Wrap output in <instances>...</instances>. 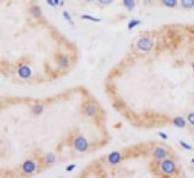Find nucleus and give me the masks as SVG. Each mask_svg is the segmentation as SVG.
Listing matches in <instances>:
<instances>
[{
  "label": "nucleus",
  "mask_w": 194,
  "mask_h": 178,
  "mask_svg": "<svg viewBox=\"0 0 194 178\" xmlns=\"http://www.w3.org/2000/svg\"><path fill=\"white\" fill-rule=\"evenodd\" d=\"M54 1H55L56 5H58V3H59V0H54Z\"/></svg>",
  "instance_id": "nucleus-26"
},
{
  "label": "nucleus",
  "mask_w": 194,
  "mask_h": 178,
  "mask_svg": "<svg viewBox=\"0 0 194 178\" xmlns=\"http://www.w3.org/2000/svg\"><path fill=\"white\" fill-rule=\"evenodd\" d=\"M85 1H87V2H89V1H92V0H85Z\"/></svg>",
  "instance_id": "nucleus-27"
},
{
  "label": "nucleus",
  "mask_w": 194,
  "mask_h": 178,
  "mask_svg": "<svg viewBox=\"0 0 194 178\" xmlns=\"http://www.w3.org/2000/svg\"><path fill=\"white\" fill-rule=\"evenodd\" d=\"M120 158H122V156H120V153L114 151V153L110 154V156H108V162H110L111 164H117V162H120Z\"/></svg>",
  "instance_id": "nucleus-6"
},
{
  "label": "nucleus",
  "mask_w": 194,
  "mask_h": 178,
  "mask_svg": "<svg viewBox=\"0 0 194 178\" xmlns=\"http://www.w3.org/2000/svg\"><path fill=\"white\" fill-rule=\"evenodd\" d=\"M31 14H33V16L35 17V18H40L41 10L39 9V7H37V6H34L33 8H31Z\"/></svg>",
  "instance_id": "nucleus-12"
},
{
  "label": "nucleus",
  "mask_w": 194,
  "mask_h": 178,
  "mask_svg": "<svg viewBox=\"0 0 194 178\" xmlns=\"http://www.w3.org/2000/svg\"><path fill=\"white\" fill-rule=\"evenodd\" d=\"M82 18H83V19H88V20H92V21H96V22H99V21H101V19H98V18H94V17L88 16V15H83Z\"/></svg>",
  "instance_id": "nucleus-17"
},
{
  "label": "nucleus",
  "mask_w": 194,
  "mask_h": 178,
  "mask_svg": "<svg viewBox=\"0 0 194 178\" xmlns=\"http://www.w3.org/2000/svg\"><path fill=\"white\" fill-rule=\"evenodd\" d=\"M173 122H174L175 126L178 127V128H183V127H185V120H184V118H182V117H175Z\"/></svg>",
  "instance_id": "nucleus-8"
},
{
  "label": "nucleus",
  "mask_w": 194,
  "mask_h": 178,
  "mask_svg": "<svg viewBox=\"0 0 194 178\" xmlns=\"http://www.w3.org/2000/svg\"><path fill=\"white\" fill-rule=\"evenodd\" d=\"M19 76L21 77V78L24 79H27L30 77V75H31V70H30V68L27 67V66H22V67H20L19 69Z\"/></svg>",
  "instance_id": "nucleus-5"
},
{
  "label": "nucleus",
  "mask_w": 194,
  "mask_h": 178,
  "mask_svg": "<svg viewBox=\"0 0 194 178\" xmlns=\"http://www.w3.org/2000/svg\"><path fill=\"white\" fill-rule=\"evenodd\" d=\"M46 162H55V155H54V154H48V155H47Z\"/></svg>",
  "instance_id": "nucleus-18"
},
{
  "label": "nucleus",
  "mask_w": 194,
  "mask_h": 178,
  "mask_svg": "<svg viewBox=\"0 0 194 178\" xmlns=\"http://www.w3.org/2000/svg\"><path fill=\"white\" fill-rule=\"evenodd\" d=\"M63 15H64V17H65V18L67 19V20H68V22H69V24H70L71 26H73V24H74V22H73V20H71L70 15H69L68 12H67V11H64V12H63Z\"/></svg>",
  "instance_id": "nucleus-19"
},
{
  "label": "nucleus",
  "mask_w": 194,
  "mask_h": 178,
  "mask_svg": "<svg viewBox=\"0 0 194 178\" xmlns=\"http://www.w3.org/2000/svg\"><path fill=\"white\" fill-rule=\"evenodd\" d=\"M159 135H160V136H161V137H162V138H163V139H167V135H165L164 132H160Z\"/></svg>",
  "instance_id": "nucleus-23"
},
{
  "label": "nucleus",
  "mask_w": 194,
  "mask_h": 178,
  "mask_svg": "<svg viewBox=\"0 0 194 178\" xmlns=\"http://www.w3.org/2000/svg\"><path fill=\"white\" fill-rule=\"evenodd\" d=\"M192 162H194V158H192V160H191Z\"/></svg>",
  "instance_id": "nucleus-28"
},
{
  "label": "nucleus",
  "mask_w": 194,
  "mask_h": 178,
  "mask_svg": "<svg viewBox=\"0 0 194 178\" xmlns=\"http://www.w3.org/2000/svg\"><path fill=\"white\" fill-rule=\"evenodd\" d=\"M85 111H86V113H87V115H89V116H93L94 113H95V111H96V108H95V106L89 105V106H87V107L85 108Z\"/></svg>",
  "instance_id": "nucleus-13"
},
{
  "label": "nucleus",
  "mask_w": 194,
  "mask_h": 178,
  "mask_svg": "<svg viewBox=\"0 0 194 178\" xmlns=\"http://www.w3.org/2000/svg\"><path fill=\"white\" fill-rule=\"evenodd\" d=\"M153 40L150 39V38H142L137 41V47H138L141 50H151L152 47H153Z\"/></svg>",
  "instance_id": "nucleus-2"
},
{
  "label": "nucleus",
  "mask_w": 194,
  "mask_h": 178,
  "mask_svg": "<svg viewBox=\"0 0 194 178\" xmlns=\"http://www.w3.org/2000/svg\"><path fill=\"white\" fill-rule=\"evenodd\" d=\"M141 24L139 20H131V21L129 22V29H133L135 26H137V24Z\"/></svg>",
  "instance_id": "nucleus-16"
},
{
  "label": "nucleus",
  "mask_w": 194,
  "mask_h": 178,
  "mask_svg": "<svg viewBox=\"0 0 194 178\" xmlns=\"http://www.w3.org/2000/svg\"><path fill=\"white\" fill-rule=\"evenodd\" d=\"M162 2L164 3L166 7H169V8H175L176 5H178V0H162Z\"/></svg>",
  "instance_id": "nucleus-11"
},
{
  "label": "nucleus",
  "mask_w": 194,
  "mask_h": 178,
  "mask_svg": "<svg viewBox=\"0 0 194 178\" xmlns=\"http://www.w3.org/2000/svg\"><path fill=\"white\" fill-rule=\"evenodd\" d=\"M59 66H61V67H67V66H68V59H67L66 57H60Z\"/></svg>",
  "instance_id": "nucleus-14"
},
{
  "label": "nucleus",
  "mask_w": 194,
  "mask_h": 178,
  "mask_svg": "<svg viewBox=\"0 0 194 178\" xmlns=\"http://www.w3.org/2000/svg\"><path fill=\"white\" fill-rule=\"evenodd\" d=\"M88 147V143L87 140L85 139V138L83 137H78L75 139V148L77 149V150L79 151H84L86 150Z\"/></svg>",
  "instance_id": "nucleus-3"
},
{
  "label": "nucleus",
  "mask_w": 194,
  "mask_h": 178,
  "mask_svg": "<svg viewBox=\"0 0 194 178\" xmlns=\"http://www.w3.org/2000/svg\"><path fill=\"white\" fill-rule=\"evenodd\" d=\"M22 170L27 174L33 173L34 170H35V164H34V162H31V160H27V162H24V165H22Z\"/></svg>",
  "instance_id": "nucleus-4"
},
{
  "label": "nucleus",
  "mask_w": 194,
  "mask_h": 178,
  "mask_svg": "<svg viewBox=\"0 0 194 178\" xmlns=\"http://www.w3.org/2000/svg\"><path fill=\"white\" fill-rule=\"evenodd\" d=\"M123 3L129 10H133L135 8V1L134 0H123Z\"/></svg>",
  "instance_id": "nucleus-10"
},
{
  "label": "nucleus",
  "mask_w": 194,
  "mask_h": 178,
  "mask_svg": "<svg viewBox=\"0 0 194 178\" xmlns=\"http://www.w3.org/2000/svg\"><path fill=\"white\" fill-rule=\"evenodd\" d=\"M43 106H40V105H37V106H35V107L33 108V113H35V115H39V113L43 111Z\"/></svg>",
  "instance_id": "nucleus-15"
},
{
  "label": "nucleus",
  "mask_w": 194,
  "mask_h": 178,
  "mask_svg": "<svg viewBox=\"0 0 194 178\" xmlns=\"http://www.w3.org/2000/svg\"><path fill=\"white\" fill-rule=\"evenodd\" d=\"M180 145L182 146V147H183V148H185V149H189V150H191V149H192V146L187 145V144H185V143H184V141H182V140L180 141Z\"/></svg>",
  "instance_id": "nucleus-21"
},
{
  "label": "nucleus",
  "mask_w": 194,
  "mask_h": 178,
  "mask_svg": "<svg viewBox=\"0 0 194 178\" xmlns=\"http://www.w3.org/2000/svg\"><path fill=\"white\" fill-rule=\"evenodd\" d=\"M154 156H155V158H157V159H163V158H165V156H166V150L163 148H156L155 150H154Z\"/></svg>",
  "instance_id": "nucleus-7"
},
{
  "label": "nucleus",
  "mask_w": 194,
  "mask_h": 178,
  "mask_svg": "<svg viewBox=\"0 0 194 178\" xmlns=\"http://www.w3.org/2000/svg\"><path fill=\"white\" fill-rule=\"evenodd\" d=\"M192 67H193V70H194V64H193V65H192Z\"/></svg>",
  "instance_id": "nucleus-29"
},
{
  "label": "nucleus",
  "mask_w": 194,
  "mask_h": 178,
  "mask_svg": "<svg viewBox=\"0 0 194 178\" xmlns=\"http://www.w3.org/2000/svg\"><path fill=\"white\" fill-rule=\"evenodd\" d=\"M187 120H189L190 124L194 126V113H191L189 116H187Z\"/></svg>",
  "instance_id": "nucleus-20"
},
{
  "label": "nucleus",
  "mask_w": 194,
  "mask_h": 178,
  "mask_svg": "<svg viewBox=\"0 0 194 178\" xmlns=\"http://www.w3.org/2000/svg\"><path fill=\"white\" fill-rule=\"evenodd\" d=\"M181 3L185 9H191L194 7V0H181Z\"/></svg>",
  "instance_id": "nucleus-9"
},
{
  "label": "nucleus",
  "mask_w": 194,
  "mask_h": 178,
  "mask_svg": "<svg viewBox=\"0 0 194 178\" xmlns=\"http://www.w3.org/2000/svg\"><path fill=\"white\" fill-rule=\"evenodd\" d=\"M98 1L102 3V5H108V3L112 2L113 0H98Z\"/></svg>",
  "instance_id": "nucleus-22"
},
{
  "label": "nucleus",
  "mask_w": 194,
  "mask_h": 178,
  "mask_svg": "<svg viewBox=\"0 0 194 178\" xmlns=\"http://www.w3.org/2000/svg\"><path fill=\"white\" fill-rule=\"evenodd\" d=\"M161 169L163 173L167 174V175H171V174H173L175 171V169H176V166H175L174 162L171 159H164L163 162H162L161 164Z\"/></svg>",
  "instance_id": "nucleus-1"
},
{
  "label": "nucleus",
  "mask_w": 194,
  "mask_h": 178,
  "mask_svg": "<svg viewBox=\"0 0 194 178\" xmlns=\"http://www.w3.org/2000/svg\"><path fill=\"white\" fill-rule=\"evenodd\" d=\"M47 2L49 3L50 6H56V3H55V1H54V0H47Z\"/></svg>",
  "instance_id": "nucleus-24"
},
{
  "label": "nucleus",
  "mask_w": 194,
  "mask_h": 178,
  "mask_svg": "<svg viewBox=\"0 0 194 178\" xmlns=\"http://www.w3.org/2000/svg\"><path fill=\"white\" fill-rule=\"evenodd\" d=\"M75 168V165H70V166H68V167H67V170H68V171H70V170H73Z\"/></svg>",
  "instance_id": "nucleus-25"
}]
</instances>
